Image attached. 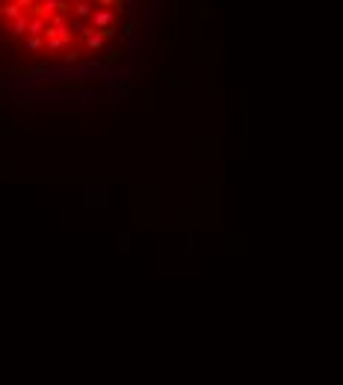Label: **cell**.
Instances as JSON below:
<instances>
[{"label": "cell", "instance_id": "6da1fadb", "mask_svg": "<svg viewBox=\"0 0 343 385\" xmlns=\"http://www.w3.org/2000/svg\"><path fill=\"white\" fill-rule=\"evenodd\" d=\"M113 24H116V12H113V9H98V6H95L92 18H89V27L98 30V33H104V36H110V33H113Z\"/></svg>", "mask_w": 343, "mask_h": 385}, {"label": "cell", "instance_id": "7a4b0ae2", "mask_svg": "<svg viewBox=\"0 0 343 385\" xmlns=\"http://www.w3.org/2000/svg\"><path fill=\"white\" fill-rule=\"evenodd\" d=\"M57 12H63L65 15V6L60 3V0H39V3L33 6V15H36V18H45V21H51Z\"/></svg>", "mask_w": 343, "mask_h": 385}, {"label": "cell", "instance_id": "3957f363", "mask_svg": "<svg viewBox=\"0 0 343 385\" xmlns=\"http://www.w3.org/2000/svg\"><path fill=\"white\" fill-rule=\"evenodd\" d=\"M71 18H80V21H89L95 12V3H83V0H71Z\"/></svg>", "mask_w": 343, "mask_h": 385}, {"label": "cell", "instance_id": "277c9868", "mask_svg": "<svg viewBox=\"0 0 343 385\" xmlns=\"http://www.w3.org/2000/svg\"><path fill=\"white\" fill-rule=\"evenodd\" d=\"M27 18H30V15L12 18V21H9V33H12V36H27Z\"/></svg>", "mask_w": 343, "mask_h": 385}, {"label": "cell", "instance_id": "5b68a950", "mask_svg": "<svg viewBox=\"0 0 343 385\" xmlns=\"http://www.w3.org/2000/svg\"><path fill=\"white\" fill-rule=\"evenodd\" d=\"M45 27H48V21H45V18H36V15L27 18V36H42Z\"/></svg>", "mask_w": 343, "mask_h": 385}, {"label": "cell", "instance_id": "8992f818", "mask_svg": "<svg viewBox=\"0 0 343 385\" xmlns=\"http://www.w3.org/2000/svg\"><path fill=\"white\" fill-rule=\"evenodd\" d=\"M104 45H107V36H104V33L92 30L89 36H86V48H89V51H101Z\"/></svg>", "mask_w": 343, "mask_h": 385}, {"label": "cell", "instance_id": "52a82bcc", "mask_svg": "<svg viewBox=\"0 0 343 385\" xmlns=\"http://www.w3.org/2000/svg\"><path fill=\"white\" fill-rule=\"evenodd\" d=\"M0 15H3L6 21H12V18H18V15H24V9H21V6H18L15 0H12V3H6V6L0 9Z\"/></svg>", "mask_w": 343, "mask_h": 385}, {"label": "cell", "instance_id": "ba28073f", "mask_svg": "<svg viewBox=\"0 0 343 385\" xmlns=\"http://www.w3.org/2000/svg\"><path fill=\"white\" fill-rule=\"evenodd\" d=\"M65 45H68V42H63V39H48L42 51H48V54H60V51H63Z\"/></svg>", "mask_w": 343, "mask_h": 385}, {"label": "cell", "instance_id": "9c48e42d", "mask_svg": "<svg viewBox=\"0 0 343 385\" xmlns=\"http://www.w3.org/2000/svg\"><path fill=\"white\" fill-rule=\"evenodd\" d=\"M42 48H45L42 36H27V51H42Z\"/></svg>", "mask_w": 343, "mask_h": 385}, {"label": "cell", "instance_id": "30bf717a", "mask_svg": "<svg viewBox=\"0 0 343 385\" xmlns=\"http://www.w3.org/2000/svg\"><path fill=\"white\" fill-rule=\"evenodd\" d=\"M63 60H65L68 65H71V63H77V60H80V54H77V51H68V54L63 57Z\"/></svg>", "mask_w": 343, "mask_h": 385}, {"label": "cell", "instance_id": "8fae6325", "mask_svg": "<svg viewBox=\"0 0 343 385\" xmlns=\"http://www.w3.org/2000/svg\"><path fill=\"white\" fill-rule=\"evenodd\" d=\"M15 3H18V6H21V9H33V6H36V3H39V0H15Z\"/></svg>", "mask_w": 343, "mask_h": 385}, {"label": "cell", "instance_id": "7c38bea8", "mask_svg": "<svg viewBox=\"0 0 343 385\" xmlns=\"http://www.w3.org/2000/svg\"><path fill=\"white\" fill-rule=\"evenodd\" d=\"M83 3H95V0H83Z\"/></svg>", "mask_w": 343, "mask_h": 385}]
</instances>
